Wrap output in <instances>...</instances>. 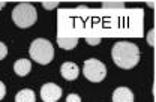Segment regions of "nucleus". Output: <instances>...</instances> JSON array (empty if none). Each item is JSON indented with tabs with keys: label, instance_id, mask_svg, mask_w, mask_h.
<instances>
[{
	"label": "nucleus",
	"instance_id": "obj_1",
	"mask_svg": "<svg viewBox=\"0 0 156 102\" xmlns=\"http://www.w3.org/2000/svg\"><path fill=\"white\" fill-rule=\"evenodd\" d=\"M111 57L119 68L132 69L140 62V48L134 42L119 41L113 45Z\"/></svg>",
	"mask_w": 156,
	"mask_h": 102
},
{
	"label": "nucleus",
	"instance_id": "obj_2",
	"mask_svg": "<svg viewBox=\"0 0 156 102\" xmlns=\"http://www.w3.org/2000/svg\"><path fill=\"white\" fill-rule=\"evenodd\" d=\"M29 54L32 60H35L39 65H48L54 59V47L48 39L38 38L30 44Z\"/></svg>",
	"mask_w": 156,
	"mask_h": 102
},
{
	"label": "nucleus",
	"instance_id": "obj_3",
	"mask_svg": "<svg viewBox=\"0 0 156 102\" xmlns=\"http://www.w3.org/2000/svg\"><path fill=\"white\" fill-rule=\"evenodd\" d=\"M36 18H38V12L32 3H18L12 11V20L20 29L32 27L36 23Z\"/></svg>",
	"mask_w": 156,
	"mask_h": 102
},
{
	"label": "nucleus",
	"instance_id": "obj_4",
	"mask_svg": "<svg viewBox=\"0 0 156 102\" xmlns=\"http://www.w3.org/2000/svg\"><path fill=\"white\" fill-rule=\"evenodd\" d=\"M83 72L90 83H101L107 77V66L98 59H87L84 62Z\"/></svg>",
	"mask_w": 156,
	"mask_h": 102
},
{
	"label": "nucleus",
	"instance_id": "obj_5",
	"mask_svg": "<svg viewBox=\"0 0 156 102\" xmlns=\"http://www.w3.org/2000/svg\"><path fill=\"white\" fill-rule=\"evenodd\" d=\"M62 98V87L54 83H47L41 87V99L44 102H57Z\"/></svg>",
	"mask_w": 156,
	"mask_h": 102
},
{
	"label": "nucleus",
	"instance_id": "obj_6",
	"mask_svg": "<svg viewBox=\"0 0 156 102\" xmlns=\"http://www.w3.org/2000/svg\"><path fill=\"white\" fill-rule=\"evenodd\" d=\"M60 74H62V77L65 80L74 81V80H77L78 75H80V69H78L77 63H74V62H65L62 65V68H60Z\"/></svg>",
	"mask_w": 156,
	"mask_h": 102
},
{
	"label": "nucleus",
	"instance_id": "obj_7",
	"mask_svg": "<svg viewBox=\"0 0 156 102\" xmlns=\"http://www.w3.org/2000/svg\"><path fill=\"white\" fill-rule=\"evenodd\" d=\"M135 96L129 87H117L113 93V102H134Z\"/></svg>",
	"mask_w": 156,
	"mask_h": 102
},
{
	"label": "nucleus",
	"instance_id": "obj_8",
	"mask_svg": "<svg viewBox=\"0 0 156 102\" xmlns=\"http://www.w3.org/2000/svg\"><path fill=\"white\" fill-rule=\"evenodd\" d=\"M32 71V62L29 59H18L14 63V72L18 77H26Z\"/></svg>",
	"mask_w": 156,
	"mask_h": 102
},
{
	"label": "nucleus",
	"instance_id": "obj_9",
	"mask_svg": "<svg viewBox=\"0 0 156 102\" xmlns=\"http://www.w3.org/2000/svg\"><path fill=\"white\" fill-rule=\"evenodd\" d=\"M15 102H36V95L30 89H23L15 95Z\"/></svg>",
	"mask_w": 156,
	"mask_h": 102
},
{
	"label": "nucleus",
	"instance_id": "obj_10",
	"mask_svg": "<svg viewBox=\"0 0 156 102\" xmlns=\"http://www.w3.org/2000/svg\"><path fill=\"white\" fill-rule=\"evenodd\" d=\"M78 38H65V36H58L57 38V44L60 48H63V50H72V48H75L78 44Z\"/></svg>",
	"mask_w": 156,
	"mask_h": 102
},
{
	"label": "nucleus",
	"instance_id": "obj_11",
	"mask_svg": "<svg viewBox=\"0 0 156 102\" xmlns=\"http://www.w3.org/2000/svg\"><path fill=\"white\" fill-rule=\"evenodd\" d=\"M102 6L104 8H123L125 3L123 2H104Z\"/></svg>",
	"mask_w": 156,
	"mask_h": 102
},
{
	"label": "nucleus",
	"instance_id": "obj_12",
	"mask_svg": "<svg viewBox=\"0 0 156 102\" xmlns=\"http://www.w3.org/2000/svg\"><path fill=\"white\" fill-rule=\"evenodd\" d=\"M66 102H81V98L77 93H71V95L66 96Z\"/></svg>",
	"mask_w": 156,
	"mask_h": 102
},
{
	"label": "nucleus",
	"instance_id": "obj_13",
	"mask_svg": "<svg viewBox=\"0 0 156 102\" xmlns=\"http://www.w3.org/2000/svg\"><path fill=\"white\" fill-rule=\"evenodd\" d=\"M6 54H8V47L0 41V60H3L6 57Z\"/></svg>",
	"mask_w": 156,
	"mask_h": 102
},
{
	"label": "nucleus",
	"instance_id": "obj_14",
	"mask_svg": "<svg viewBox=\"0 0 156 102\" xmlns=\"http://www.w3.org/2000/svg\"><path fill=\"white\" fill-rule=\"evenodd\" d=\"M42 6L45 9H54L56 6H58V2H42Z\"/></svg>",
	"mask_w": 156,
	"mask_h": 102
},
{
	"label": "nucleus",
	"instance_id": "obj_15",
	"mask_svg": "<svg viewBox=\"0 0 156 102\" xmlns=\"http://www.w3.org/2000/svg\"><path fill=\"white\" fill-rule=\"evenodd\" d=\"M86 41L90 45H99L101 44V38H86Z\"/></svg>",
	"mask_w": 156,
	"mask_h": 102
},
{
	"label": "nucleus",
	"instance_id": "obj_16",
	"mask_svg": "<svg viewBox=\"0 0 156 102\" xmlns=\"http://www.w3.org/2000/svg\"><path fill=\"white\" fill-rule=\"evenodd\" d=\"M5 95H6V86L0 81V101L5 98Z\"/></svg>",
	"mask_w": 156,
	"mask_h": 102
},
{
	"label": "nucleus",
	"instance_id": "obj_17",
	"mask_svg": "<svg viewBox=\"0 0 156 102\" xmlns=\"http://www.w3.org/2000/svg\"><path fill=\"white\" fill-rule=\"evenodd\" d=\"M153 36H155V32L152 30V32L149 33V38H147V39H149V44H150V45H153V44H155V42H153Z\"/></svg>",
	"mask_w": 156,
	"mask_h": 102
},
{
	"label": "nucleus",
	"instance_id": "obj_18",
	"mask_svg": "<svg viewBox=\"0 0 156 102\" xmlns=\"http://www.w3.org/2000/svg\"><path fill=\"white\" fill-rule=\"evenodd\" d=\"M5 6H6V3H5V2H0V11H2Z\"/></svg>",
	"mask_w": 156,
	"mask_h": 102
}]
</instances>
